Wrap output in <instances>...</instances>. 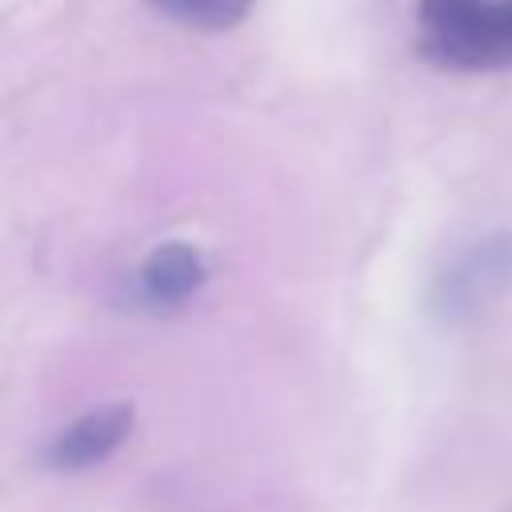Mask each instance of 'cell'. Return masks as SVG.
I'll return each instance as SVG.
<instances>
[{"label": "cell", "mask_w": 512, "mask_h": 512, "mask_svg": "<svg viewBox=\"0 0 512 512\" xmlns=\"http://www.w3.org/2000/svg\"><path fill=\"white\" fill-rule=\"evenodd\" d=\"M416 48L448 72L512 68V0H416Z\"/></svg>", "instance_id": "obj_1"}, {"label": "cell", "mask_w": 512, "mask_h": 512, "mask_svg": "<svg viewBox=\"0 0 512 512\" xmlns=\"http://www.w3.org/2000/svg\"><path fill=\"white\" fill-rule=\"evenodd\" d=\"M132 424H136V408L128 400L88 408L76 420H68L60 432H52L40 460L52 472H88V468L112 460L128 444Z\"/></svg>", "instance_id": "obj_4"}, {"label": "cell", "mask_w": 512, "mask_h": 512, "mask_svg": "<svg viewBox=\"0 0 512 512\" xmlns=\"http://www.w3.org/2000/svg\"><path fill=\"white\" fill-rule=\"evenodd\" d=\"M164 20L192 28V32H228L248 20L256 0H144Z\"/></svg>", "instance_id": "obj_5"}, {"label": "cell", "mask_w": 512, "mask_h": 512, "mask_svg": "<svg viewBox=\"0 0 512 512\" xmlns=\"http://www.w3.org/2000/svg\"><path fill=\"white\" fill-rule=\"evenodd\" d=\"M208 276H212V268H208L204 248H196L192 240H164L132 272L128 300L140 312L168 316V312L188 308L204 292Z\"/></svg>", "instance_id": "obj_3"}, {"label": "cell", "mask_w": 512, "mask_h": 512, "mask_svg": "<svg viewBox=\"0 0 512 512\" xmlns=\"http://www.w3.org/2000/svg\"><path fill=\"white\" fill-rule=\"evenodd\" d=\"M512 284V228L460 240L432 272L428 312L440 324H468Z\"/></svg>", "instance_id": "obj_2"}]
</instances>
